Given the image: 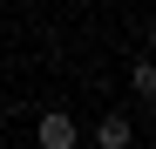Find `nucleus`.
<instances>
[{
	"instance_id": "1",
	"label": "nucleus",
	"mask_w": 156,
	"mask_h": 149,
	"mask_svg": "<svg viewBox=\"0 0 156 149\" xmlns=\"http://www.w3.org/2000/svg\"><path fill=\"white\" fill-rule=\"evenodd\" d=\"M34 136H41L48 149H68V142H75V122H68V115H41V129H34Z\"/></svg>"
},
{
	"instance_id": "2",
	"label": "nucleus",
	"mask_w": 156,
	"mask_h": 149,
	"mask_svg": "<svg viewBox=\"0 0 156 149\" xmlns=\"http://www.w3.org/2000/svg\"><path fill=\"white\" fill-rule=\"evenodd\" d=\"M95 136H102V149H122V142H129V115H102Z\"/></svg>"
},
{
	"instance_id": "3",
	"label": "nucleus",
	"mask_w": 156,
	"mask_h": 149,
	"mask_svg": "<svg viewBox=\"0 0 156 149\" xmlns=\"http://www.w3.org/2000/svg\"><path fill=\"white\" fill-rule=\"evenodd\" d=\"M129 88H136V95H156V61H136V74H129Z\"/></svg>"
},
{
	"instance_id": "4",
	"label": "nucleus",
	"mask_w": 156,
	"mask_h": 149,
	"mask_svg": "<svg viewBox=\"0 0 156 149\" xmlns=\"http://www.w3.org/2000/svg\"><path fill=\"white\" fill-rule=\"evenodd\" d=\"M149 47H156V20H149Z\"/></svg>"
}]
</instances>
